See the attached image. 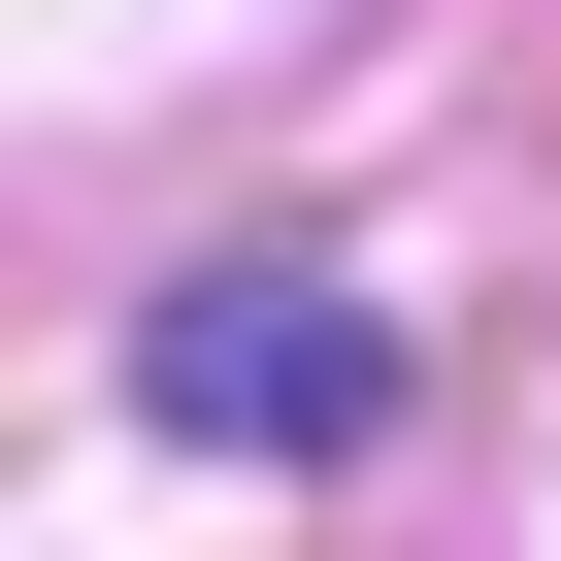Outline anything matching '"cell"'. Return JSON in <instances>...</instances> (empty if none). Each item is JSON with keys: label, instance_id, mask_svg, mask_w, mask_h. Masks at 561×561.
<instances>
[{"label": "cell", "instance_id": "6da1fadb", "mask_svg": "<svg viewBox=\"0 0 561 561\" xmlns=\"http://www.w3.org/2000/svg\"><path fill=\"white\" fill-rule=\"evenodd\" d=\"M165 430H264V462H364V430H397V364H364V331L298 298V264H231V298L165 331Z\"/></svg>", "mask_w": 561, "mask_h": 561}]
</instances>
